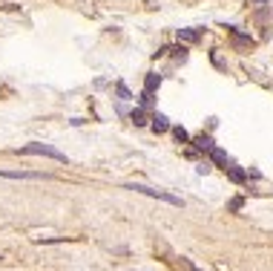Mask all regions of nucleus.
Masks as SVG:
<instances>
[{"label": "nucleus", "instance_id": "f257e3e1", "mask_svg": "<svg viewBox=\"0 0 273 271\" xmlns=\"http://www.w3.org/2000/svg\"><path fill=\"white\" fill-rule=\"evenodd\" d=\"M18 153H20V156H46V159H55V162H61V164L69 162V159H66V153H61L58 147H52V145H41V142H29V145H20Z\"/></svg>", "mask_w": 273, "mask_h": 271}, {"label": "nucleus", "instance_id": "f03ea898", "mask_svg": "<svg viewBox=\"0 0 273 271\" xmlns=\"http://www.w3.org/2000/svg\"><path fill=\"white\" fill-rule=\"evenodd\" d=\"M127 190H135V193H144V196H152V199H161V202H167V205H176V208H181L184 202L178 196H173V193H167V190H155V188H147V185H138V182H132V185H127Z\"/></svg>", "mask_w": 273, "mask_h": 271}, {"label": "nucleus", "instance_id": "7ed1b4c3", "mask_svg": "<svg viewBox=\"0 0 273 271\" xmlns=\"http://www.w3.org/2000/svg\"><path fill=\"white\" fill-rule=\"evenodd\" d=\"M3 179H49V173H32V171H0Z\"/></svg>", "mask_w": 273, "mask_h": 271}, {"label": "nucleus", "instance_id": "20e7f679", "mask_svg": "<svg viewBox=\"0 0 273 271\" xmlns=\"http://www.w3.org/2000/svg\"><path fill=\"white\" fill-rule=\"evenodd\" d=\"M207 153H210V159L219 164V167H224V171L230 167V159H227V153H224V150H219V147H210Z\"/></svg>", "mask_w": 273, "mask_h": 271}, {"label": "nucleus", "instance_id": "39448f33", "mask_svg": "<svg viewBox=\"0 0 273 271\" xmlns=\"http://www.w3.org/2000/svg\"><path fill=\"white\" fill-rule=\"evenodd\" d=\"M152 130H155V133H167V130H170L167 116H161V113H155V116H152Z\"/></svg>", "mask_w": 273, "mask_h": 271}, {"label": "nucleus", "instance_id": "423d86ee", "mask_svg": "<svg viewBox=\"0 0 273 271\" xmlns=\"http://www.w3.org/2000/svg\"><path fill=\"white\" fill-rule=\"evenodd\" d=\"M202 38V32L199 29H178V41H187V44H196Z\"/></svg>", "mask_w": 273, "mask_h": 271}, {"label": "nucleus", "instance_id": "0eeeda50", "mask_svg": "<svg viewBox=\"0 0 273 271\" xmlns=\"http://www.w3.org/2000/svg\"><path fill=\"white\" fill-rule=\"evenodd\" d=\"M227 176L236 182V185H245V182H247V173H245V171H239V167H233V164L227 167Z\"/></svg>", "mask_w": 273, "mask_h": 271}, {"label": "nucleus", "instance_id": "6e6552de", "mask_svg": "<svg viewBox=\"0 0 273 271\" xmlns=\"http://www.w3.org/2000/svg\"><path fill=\"white\" fill-rule=\"evenodd\" d=\"M159 84H161V75L150 73V75H147V84H144V90H147V92H155V90H159Z\"/></svg>", "mask_w": 273, "mask_h": 271}, {"label": "nucleus", "instance_id": "1a4fd4ad", "mask_svg": "<svg viewBox=\"0 0 273 271\" xmlns=\"http://www.w3.org/2000/svg\"><path fill=\"white\" fill-rule=\"evenodd\" d=\"M193 145L199 147V150H210V147H216L210 136H199V139H193Z\"/></svg>", "mask_w": 273, "mask_h": 271}, {"label": "nucleus", "instance_id": "9d476101", "mask_svg": "<svg viewBox=\"0 0 273 271\" xmlns=\"http://www.w3.org/2000/svg\"><path fill=\"white\" fill-rule=\"evenodd\" d=\"M132 121L141 127V124H147V116H144V110H132Z\"/></svg>", "mask_w": 273, "mask_h": 271}, {"label": "nucleus", "instance_id": "9b49d317", "mask_svg": "<svg viewBox=\"0 0 273 271\" xmlns=\"http://www.w3.org/2000/svg\"><path fill=\"white\" fill-rule=\"evenodd\" d=\"M173 136H176L178 142H190V136H187L184 127H173Z\"/></svg>", "mask_w": 273, "mask_h": 271}, {"label": "nucleus", "instance_id": "f8f14e48", "mask_svg": "<svg viewBox=\"0 0 273 271\" xmlns=\"http://www.w3.org/2000/svg\"><path fill=\"white\" fill-rule=\"evenodd\" d=\"M118 95H121L124 101H130L132 95H130V90H127V87H124V84H118Z\"/></svg>", "mask_w": 273, "mask_h": 271}, {"label": "nucleus", "instance_id": "ddd939ff", "mask_svg": "<svg viewBox=\"0 0 273 271\" xmlns=\"http://www.w3.org/2000/svg\"><path fill=\"white\" fill-rule=\"evenodd\" d=\"M250 3H259V6H264V3H270V0H250Z\"/></svg>", "mask_w": 273, "mask_h": 271}]
</instances>
